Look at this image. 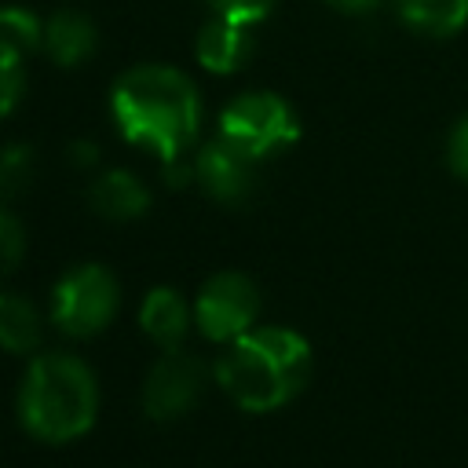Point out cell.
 Listing matches in <instances>:
<instances>
[{"label": "cell", "mask_w": 468, "mask_h": 468, "mask_svg": "<svg viewBox=\"0 0 468 468\" xmlns=\"http://www.w3.org/2000/svg\"><path fill=\"white\" fill-rule=\"evenodd\" d=\"M117 303H121V285L113 278V271L102 263H77L55 282L51 322L66 336L88 340L113 322Z\"/></svg>", "instance_id": "5"}, {"label": "cell", "mask_w": 468, "mask_h": 468, "mask_svg": "<svg viewBox=\"0 0 468 468\" xmlns=\"http://www.w3.org/2000/svg\"><path fill=\"white\" fill-rule=\"evenodd\" d=\"M311 366L307 336L289 325H256L227 344L216 362V380L245 413H274L307 388Z\"/></svg>", "instance_id": "2"}, {"label": "cell", "mask_w": 468, "mask_h": 468, "mask_svg": "<svg viewBox=\"0 0 468 468\" xmlns=\"http://www.w3.org/2000/svg\"><path fill=\"white\" fill-rule=\"evenodd\" d=\"M77 150H73V157H77V165H95L99 161V150L91 146V143H73Z\"/></svg>", "instance_id": "21"}, {"label": "cell", "mask_w": 468, "mask_h": 468, "mask_svg": "<svg viewBox=\"0 0 468 468\" xmlns=\"http://www.w3.org/2000/svg\"><path fill=\"white\" fill-rule=\"evenodd\" d=\"M260 318V289L241 271L212 274L194 300V325L212 344H230L256 329Z\"/></svg>", "instance_id": "6"}, {"label": "cell", "mask_w": 468, "mask_h": 468, "mask_svg": "<svg viewBox=\"0 0 468 468\" xmlns=\"http://www.w3.org/2000/svg\"><path fill=\"white\" fill-rule=\"evenodd\" d=\"M113 124L132 146L161 157V165H179L186 146H194L201 128V99L194 80L161 62L132 66L117 77L110 91Z\"/></svg>", "instance_id": "1"}, {"label": "cell", "mask_w": 468, "mask_h": 468, "mask_svg": "<svg viewBox=\"0 0 468 468\" xmlns=\"http://www.w3.org/2000/svg\"><path fill=\"white\" fill-rule=\"evenodd\" d=\"M205 391V366L197 355L176 347V351H165L150 373H146V384H143V410L150 420L165 424V420H176L183 413H190L197 406Z\"/></svg>", "instance_id": "7"}, {"label": "cell", "mask_w": 468, "mask_h": 468, "mask_svg": "<svg viewBox=\"0 0 468 468\" xmlns=\"http://www.w3.org/2000/svg\"><path fill=\"white\" fill-rule=\"evenodd\" d=\"M216 18H230V22H241V26H256L263 22L278 0H208Z\"/></svg>", "instance_id": "18"}, {"label": "cell", "mask_w": 468, "mask_h": 468, "mask_svg": "<svg viewBox=\"0 0 468 468\" xmlns=\"http://www.w3.org/2000/svg\"><path fill=\"white\" fill-rule=\"evenodd\" d=\"M197 62L212 73H234L249 62L252 55V26L230 22V18H212L208 26H201L197 40H194Z\"/></svg>", "instance_id": "9"}, {"label": "cell", "mask_w": 468, "mask_h": 468, "mask_svg": "<svg viewBox=\"0 0 468 468\" xmlns=\"http://www.w3.org/2000/svg\"><path fill=\"white\" fill-rule=\"evenodd\" d=\"M26 91V51L0 40V117H7Z\"/></svg>", "instance_id": "15"}, {"label": "cell", "mask_w": 468, "mask_h": 468, "mask_svg": "<svg viewBox=\"0 0 468 468\" xmlns=\"http://www.w3.org/2000/svg\"><path fill=\"white\" fill-rule=\"evenodd\" d=\"M40 314L18 292H0V347L11 355H29L40 347Z\"/></svg>", "instance_id": "14"}, {"label": "cell", "mask_w": 468, "mask_h": 468, "mask_svg": "<svg viewBox=\"0 0 468 468\" xmlns=\"http://www.w3.org/2000/svg\"><path fill=\"white\" fill-rule=\"evenodd\" d=\"M406 29L420 37H457L468 26V0H395Z\"/></svg>", "instance_id": "13"}, {"label": "cell", "mask_w": 468, "mask_h": 468, "mask_svg": "<svg viewBox=\"0 0 468 468\" xmlns=\"http://www.w3.org/2000/svg\"><path fill=\"white\" fill-rule=\"evenodd\" d=\"M190 322H194V307H186V300L168 285L150 289L139 307V325L161 351H176L190 333Z\"/></svg>", "instance_id": "10"}, {"label": "cell", "mask_w": 468, "mask_h": 468, "mask_svg": "<svg viewBox=\"0 0 468 468\" xmlns=\"http://www.w3.org/2000/svg\"><path fill=\"white\" fill-rule=\"evenodd\" d=\"M18 420L40 442H73L99 417V380L91 366L69 351L37 355L18 384Z\"/></svg>", "instance_id": "3"}, {"label": "cell", "mask_w": 468, "mask_h": 468, "mask_svg": "<svg viewBox=\"0 0 468 468\" xmlns=\"http://www.w3.org/2000/svg\"><path fill=\"white\" fill-rule=\"evenodd\" d=\"M446 165H450V172L457 176V179H464L468 183V113L450 128V135H446Z\"/></svg>", "instance_id": "19"}, {"label": "cell", "mask_w": 468, "mask_h": 468, "mask_svg": "<svg viewBox=\"0 0 468 468\" xmlns=\"http://www.w3.org/2000/svg\"><path fill=\"white\" fill-rule=\"evenodd\" d=\"M88 201L106 219H135L150 208V190L139 183V176H132L124 168H113V172H102L91 183Z\"/></svg>", "instance_id": "12"}, {"label": "cell", "mask_w": 468, "mask_h": 468, "mask_svg": "<svg viewBox=\"0 0 468 468\" xmlns=\"http://www.w3.org/2000/svg\"><path fill=\"white\" fill-rule=\"evenodd\" d=\"M216 139H223L249 161H263L300 139V121H296V110L282 95L245 91L223 106Z\"/></svg>", "instance_id": "4"}, {"label": "cell", "mask_w": 468, "mask_h": 468, "mask_svg": "<svg viewBox=\"0 0 468 468\" xmlns=\"http://www.w3.org/2000/svg\"><path fill=\"white\" fill-rule=\"evenodd\" d=\"M33 179V150L26 143H11L0 150V197H15Z\"/></svg>", "instance_id": "16"}, {"label": "cell", "mask_w": 468, "mask_h": 468, "mask_svg": "<svg viewBox=\"0 0 468 468\" xmlns=\"http://www.w3.org/2000/svg\"><path fill=\"white\" fill-rule=\"evenodd\" d=\"M252 165L245 154H238L234 146H227L223 139H212L197 150L194 157V179L201 183V190L219 201V205H241L252 194Z\"/></svg>", "instance_id": "8"}, {"label": "cell", "mask_w": 468, "mask_h": 468, "mask_svg": "<svg viewBox=\"0 0 468 468\" xmlns=\"http://www.w3.org/2000/svg\"><path fill=\"white\" fill-rule=\"evenodd\" d=\"M325 4L344 11V15H366V11H377L384 0H325Z\"/></svg>", "instance_id": "20"}, {"label": "cell", "mask_w": 468, "mask_h": 468, "mask_svg": "<svg viewBox=\"0 0 468 468\" xmlns=\"http://www.w3.org/2000/svg\"><path fill=\"white\" fill-rule=\"evenodd\" d=\"M95 44V22L80 11H58L44 22V51L58 66H80L84 58H91Z\"/></svg>", "instance_id": "11"}, {"label": "cell", "mask_w": 468, "mask_h": 468, "mask_svg": "<svg viewBox=\"0 0 468 468\" xmlns=\"http://www.w3.org/2000/svg\"><path fill=\"white\" fill-rule=\"evenodd\" d=\"M22 252H26V230H22V223L0 205V278H7V274L22 263Z\"/></svg>", "instance_id": "17"}]
</instances>
